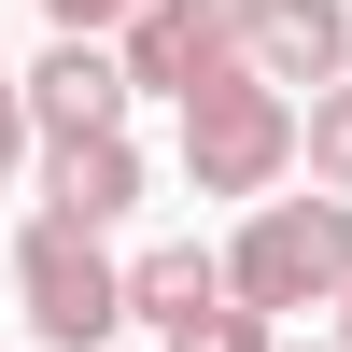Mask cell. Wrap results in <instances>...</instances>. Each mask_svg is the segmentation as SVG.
Returning a JSON list of instances; mask_svg holds the SVG:
<instances>
[{"mask_svg": "<svg viewBox=\"0 0 352 352\" xmlns=\"http://www.w3.org/2000/svg\"><path fill=\"white\" fill-rule=\"evenodd\" d=\"M352 282V197H254V226L226 240V296L240 310H338Z\"/></svg>", "mask_w": 352, "mask_h": 352, "instance_id": "6da1fadb", "label": "cell"}, {"mask_svg": "<svg viewBox=\"0 0 352 352\" xmlns=\"http://www.w3.org/2000/svg\"><path fill=\"white\" fill-rule=\"evenodd\" d=\"M282 169H296V99L282 85H254L240 56L212 85H184V184L197 197H268Z\"/></svg>", "mask_w": 352, "mask_h": 352, "instance_id": "7a4b0ae2", "label": "cell"}, {"mask_svg": "<svg viewBox=\"0 0 352 352\" xmlns=\"http://www.w3.org/2000/svg\"><path fill=\"white\" fill-rule=\"evenodd\" d=\"M14 296H28V338L43 352H113V324H127V268L99 254V226L43 212L14 240Z\"/></svg>", "mask_w": 352, "mask_h": 352, "instance_id": "3957f363", "label": "cell"}, {"mask_svg": "<svg viewBox=\"0 0 352 352\" xmlns=\"http://www.w3.org/2000/svg\"><path fill=\"white\" fill-rule=\"evenodd\" d=\"M240 14H254V0H141V14L113 28L127 99H141V85H169V99H184V85H212L226 56H240Z\"/></svg>", "mask_w": 352, "mask_h": 352, "instance_id": "277c9868", "label": "cell"}, {"mask_svg": "<svg viewBox=\"0 0 352 352\" xmlns=\"http://www.w3.org/2000/svg\"><path fill=\"white\" fill-rule=\"evenodd\" d=\"M240 71L282 85V99L338 85L352 71V0H254V14H240Z\"/></svg>", "mask_w": 352, "mask_h": 352, "instance_id": "5b68a950", "label": "cell"}, {"mask_svg": "<svg viewBox=\"0 0 352 352\" xmlns=\"http://www.w3.org/2000/svg\"><path fill=\"white\" fill-rule=\"evenodd\" d=\"M14 85H28V141L127 127V56H113V43H71V28H56V56H43V71H14Z\"/></svg>", "mask_w": 352, "mask_h": 352, "instance_id": "8992f818", "label": "cell"}, {"mask_svg": "<svg viewBox=\"0 0 352 352\" xmlns=\"http://www.w3.org/2000/svg\"><path fill=\"white\" fill-rule=\"evenodd\" d=\"M43 212H71V226H113V212H141V141H127V127L43 141Z\"/></svg>", "mask_w": 352, "mask_h": 352, "instance_id": "52a82bcc", "label": "cell"}, {"mask_svg": "<svg viewBox=\"0 0 352 352\" xmlns=\"http://www.w3.org/2000/svg\"><path fill=\"white\" fill-rule=\"evenodd\" d=\"M226 296V254H197V240H155L127 268V310H155V324H184V310H212Z\"/></svg>", "mask_w": 352, "mask_h": 352, "instance_id": "ba28073f", "label": "cell"}, {"mask_svg": "<svg viewBox=\"0 0 352 352\" xmlns=\"http://www.w3.org/2000/svg\"><path fill=\"white\" fill-rule=\"evenodd\" d=\"M296 155H310L324 197H352V85H310L296 99Z\"/></svg>", "mask_w": 352, "mask_h": 352, "instance_id": "9c48e42d", "label": "cell"}, {"mask_svg": "<svg viewBox=\"0 0 352 352\" xmlns=\"http://www.w3.org/2000/svg\"><path fill=\"white\" fill-rule=\"evenodd\" d=\"M282 324L268 310H240V296H212V310H184V324H155V352H268Z\"/></svg>", "mask_w": 352, "mask_h": 352, "instance_id": "30bf717a", "label": "cell"}, {"mask_svg": "<svg viewBox=\"0 0 352 352\" xmlns=\"http://www.w3.org/2000/svg\"><path fill=\"white\" fill-rule=\"evenodd\" d=\"M43 14H56V28H71V43H113V28H127V14H141V0H43Z\"/></svg>", "mask_w": 352, "mask_h": 352, "instance_id": "8fae6325", "label": "cell"}, {"mask_svg": "<svg viewBox=\"0 0 352 352\" xmlns=\"http://www.w3.org/2000/svg\"><path fill=\"white\" fill-rule=\"evenodd\" d=\"M14 155H28V85L0 71V169H14Z\"/></svg>", "mask_w": 352, "mask_h": 352, "instance_id": "7c38bea8", "label": "cell"}, {"mask_svg": "<svg viewBox=\"0 0 352 352\" xmlns=\"http://www.w3.org/2000/svg\"><path fill=\"white\" fill-rule=\"evenodd\" d=\"M338 352H352V282H338Z\"/></svg>", "mask_w": 352, "mask_h": 352, "instance_id": "4fadbf2b", "label": "cell"}, {"mask_svg": "<svg viewBox=\"0 0 352 352\" xmlns=\"http://www.w3.org/2000/svg\"><path fill=\"white\" fill-rule=\"evenodd\" d=\"M268 352H338V338H268Z\"/></svg>", "mask_w": 352, "mask_h": 352, "instance_id": "5bb4252c", "label": "cell"}]
</instances>
